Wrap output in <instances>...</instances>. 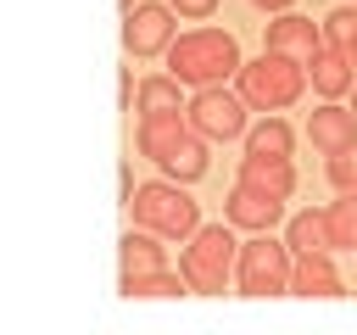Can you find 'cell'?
<instances>
[{
	"label": "cell",
	"mask_w": 357,
	"mask_h": 335,
	"mask_svg": "<svg viewBox=\"0 0 357 335\" xmlns=\"http://www.w3.org/2000/svg\"><path fill=\"white\" fill-rule=\"evenodd\" d=\"M206 134L184 117V112H162V117H139V151L167 173V179H178V184H195V179H206V168H212V156H206Z\"/></svg>",
	"instance_id": "6da1fadb"
},
{
	"label": "cell",
	"mask_w": 357,
	"mask_h": 335,
	"mask_svg": "<svg viewBox=\"0 0 357 335\" xmlns=\"http://www.w3.org/2000/svg\"><path fill=\"white\" fill-rule=\"evenodd\" d=\"M240 39L229 28H190L167 45V73L190 89H206V84H229L240 73Z\"/></svg>",
	"instance_id": "7a4b0ae2"
},
{
	"label": "cell",
	"mask_w": 357,
	"mask_h": 335,
	"mask_svg": "<svg viewBox=\"0 0 357 335\" xmlns=\"http://www.w3.org/2000/svg\"><path fill=\"white\" fill-rule=\"evenodd\" d=\"M234 262H240V240H234V223H201L184 251H178V268L190 279V296H223V285H234Z\"/></svg>",
	"instance_id": "3957f363"
},
{
	"label": "cell",
	"mask_w": 357,
	"mask_h": 335,
	"mask_svg": "<svg viewBox=\"0 0 357 335\" xmlns=\"http://www.w3.org/2000/svg\"><path fill=\"white\" fill-rule=\"evenodd\" d=\"M128 207V218L139 223V229H156L162 240H190L195 229H201V207H195V195L178 184V179H151V184H134V195L123 201Z\"/></svg>",
	"instance_id": "277c9868"
},
{
	"label": "cell",
	"mask_w": 357,
	"mask_h": 335,
	"mask_svg": "<svg viewBox=\"0 0 357 335\" xmlns=\"http://www.w3.org/2000/svg\"><path fill=\"white\" fill-rule=\"evenodd\" d=\"M234 89L245 95L251 112H284V106L301 100V89H307V67L290 61V56H279V50H262L257 61H245V67L234 73Z\"/></svg>",
	"instance_id": "5b68a950"
},
{
	"label": "cell",
	"mask_w": 357,
	"mask_h": 335,
	"mask_svg": "<svg viewBox=\"0 0 357 335\" xmlns=\"http://www.w3.org/2000/svg\"><path fill=\"white\" fill-rule=\"evenodd\" d=\"M290 268H296L290 240H273V229H257L251 240H240L234 290L240 296H290Z\"/></svg>",
	"instance_id": "8992f818"
},
{
	"label": "cell",
	"mask_w": 357,
	"mask_h": 335,
	"mask_svg": "<svg viewBox=\"0 0 357 335\" xmlns=\"http://www.w3.org/2000/svg\"><path fill=\"white\" fill-rule=\"evenodd\" d=\"M245 112H251V106H245V95H240V89H229V84H206V89H195V95H190V106H184V117H190L212 145H218V140H245V128H251V123H245Z\"/></svg>",
	"instance_id": "52a82bcc"
},
{
	"label": "cell",
	"mask_w": 357,
	"mask_h": 335,
	"mask_svg": "<svg viewBox=\"0 0 357 335\" xmlns=\"http://www.w3.org/2000/svg\"><path fill=\"white\" fill-rule=\"evenodd\" d=\"M178 11L167 0H139L134 11H123V50L128 56H167V45L178 39Z\"/></svg>",
	"instance_id": "ba28073f"
},
{
	"label": "cell",
	"mask_w": 357,
	"mask_h": 335,
	"mask_svg": "<svg viewBox=\"0 0 357 335\" xmlns=\"http://www.w3.org/2000/svg\"><path fill=\"white\" fill-rule=\"evenodd\" d=\"M329 39H324V22H312V17H301V11H279L273 22H268V34H262V50H279V56H290V61H301V67H312V56L324 50Z\"/></svg>",
	"instance_id": "9c48e42d"
},
{
	"label": "cell",
	"mask_w": 357,
	"mask_h": 335,
	"mask_svg": "<svg viewBox=\"0 0 357 335\" xmlns=\"http://www.w3.org/2000/svg\"><path fill=\"white\" fill-rule=\"evenodd\" d=\"M223 218L234 223V229H273V223H284V195H268V190H251V184H240L234 179V190H229V201H223Z\"/></svg>",
	"instance_id": "30bf717a"
},
{
	"label": "cell",
	"mask_w": 357,
	"mask_h": 335,
	"mask_svg": "<svg viewBox=\"0 0 357 335\" xmlns=\"http://www.w3.org/2000/svg\"><path fill=\"white\" fill-rule=\"evenodd\" d=\"M307 140H312V151H324V156H335V151L357 145V106L324 100V106L307 117Z\"/></svg>",
	"instance_id": "8fae6325"
},
{
	"label": "cell",
	"mask_w": 357,
	"mask_h": 335,
	"mask_svg": "<svg viewBox=\"0 0 357 335\" xmlns=\"http://www.w3.org/2000/svg\"><path fill=\"white\" fill-rule=\"evenodd\" d=\"M156 268H167V246H162V234L128 223L123 240H117V279H128V274H156Z\"/></svg>",
	"instance_id": "7c38bea8"
},
{
	"label": "cell",
	"mask_w": 357,
	"mask_h": 335,
	"mask_svg": "<svg viewBox=\"0 0 357 335\" xmlns=\"http://www.w3.org/2000/svg\"><path fill=\"white\" fill-rule=\"evenodd\" d=\"M290 296H346L340 268H335V251H296Z\"/></svg>",
	"instance_id": "4fadbf2b"
},
{
	"label": "cell",
	"mask_w": 357,
	"mask_h": 335,
	"mask_svg": "<svg viewBox=\"0 0 357 335\" xmlns=\"http://www.w3.org/2000/svg\"><path fill=\"white\" fill-rule=\"evenodd\" d=\"M234 179H240V184H251V190H268V195H284V201H290V190H296V162H290V156H262V151H245Z\"/></svg>",
	"instance_id": "5bb4252c"
},
{
	"label": "cell",
	"mask_w": 357,
	"mask_h": 335,
	"mask_svg": "<svg viewBox=\"0 0 357 335\" xmlns=\"http://www.w3.org/2000/svg\"><path fill=\"white\" fill-rule=\"evenodd\" d=\"M307 78H312V89H318L324 100H340V95H351V84H357V67H351V61H346L335 45H324V50L312 56Z\"/></svg>",
	"instance_id": "9a60e30c"
},
{
	"label": "cell",
	"mask_w": 357,
	"mask_h": 335,
	"mask_svg": "<svg viewBox=\"0 0 357 335\" xmlns=\"http://www.w3.org/2000/svg\"><path fill=\"white\" fill-rule=\"evenodd\" d=\"M190 100H184V84L173 78V73H151V78H139V95H134V112L139 117H162V112H184Z\"/></svg>",
	"instance_id": "2e32d148"
},
{
	"label": "cell",
	"mask_w": 357,
	"mask_h": 335,
	"mask_svg": "<svg viewBox=\"0 0 357 335\" xmlns=\"http://www.w3.org/2000/svg\"><path fill=\"white\" fill-rule=\"evenodd\" d=\"M284 240H290V251H335V240H329V212H324V207L290 212V218H284Z\"/></svg>",
	"instance_id": "e0dca14e"
},
{
	"label": "cell",
	"mask_w": 357,
	"mask_h": 335,
	"mask_svg": "<svg viewBox=\"0 0 357 335\" xmlns=\"http://www.w3.org/2000/svg\"><path fill=\"white\" fill-rule=\"evenodd\" d=\"M245 151H262V156H290L296 151V128L279 117V112H262V123L245 128Z\"/></svg>",
	"instance_id": "ac0fdd59"
},
{
	"label": "cell",
	"mask_w": 357,
	"mask_h": 335,
	"mask_svg": "<svg viewBox=\"0 0 357 335\" xmlns=\"http://www.w3.org/2000/svg\"><path fill=\"white\" fill-rule=\"evenodd\" d=\"M117 290H123L128 302H139V296H184L190 279H184V268H156V274H128V279H117Z\"/></svg>",
	"instance_id": "d6986e66"
},
{
	"label": "cell",
	"mask_w": 357,
	"mask_h": 335,
	"mask_svg": "<svg viewBox=\"0 0 357 335\" xmlns=\"http://www.w3.org/2000/svg\"><path fill=\"white\" fill-rule=\"evenodd\" d=\"M324 39H329L351 67H357V0H340V6L324 17Z\"/></svg>",
	"instance_id": "ffe728a7"
},
{
	"label": "cell",
	"mask_w": 357,
	"mask_h": 335,
	"mask_svg": "<svg viewBox=\"0 0 357 335\" xmlns=\"http://www.w3.org/2000/svg\"><path fill=\"white\" fill-rule=\"evenodd\" d=\"M324 212H329V240H335V251H357V190H340V201H329Z\"/></svg>",
	"instance_id": "44dd1931"
},
{
	"label": "cell",
	"mask_w": 357,
	"mask_h": 335,
	"mask_svg": "<svg viewBox=\"0 0 357 335\" xmlns=\"http://www.w3.org/2000/svg\"><path fill=\"white\" fill-rule=\"evenodd\" d=\"M329 184L335 190H357V145H346V151L329 156Z\"/></svg>",
	"instance_id": "7402d4cb"
},
{
	"label": "cell",
	"mask_w": 357,
	"mask_h": 335,
	"mask_svg": "<svg viewBox=\"0 0 357 335\" xmlns=\"http://www.w3.org/2000/svg\"><path fill=\"white\" fill-rule=\"evenodd\" d=\"M178 17H190V22H201V17H212L218 11V0H167Z\"/></svg>",
	"instance_id": "603a6c76"
},
{
	"label": "cell",
	"mask_w": 357,
	"mask_h": 335,
	"mask_svg": "<svg viewBox=\"0 0 357 335\" xmlns=\"http://www.w3.org/2000/svg\"><path fill=\"white\" fill-rule=\"evenodd\" d=\"M251 6H257V11H268V17H279V11H290L296 0H251Z\"/></svg>",
	"instance_id": "cb8c5ba5"
},
{
	"label": "cell",
	"mask_w": 357,
	"mask_h": 335,
	"mask_svg": "<svg viewBox=\"0 0 357 335\" xmlns=\"http://www.w3.org/2000/svg\"><path fill=\"white\" fill-rule=\"evenodd\" d=\"M134 6H139V0H123V11H134Z\"/></svg>",
	"instance_id": "d4e9b609"
},
{
	"label": "cell",
	"mask_w": 357,
	"mask_h": 335,
	"mask_svg": "<svg viewBox=\"0 0 357 335\" xmlns=\"http://www.w3.org/2000/svg\"><path fill=\"white\" fill-rule=\"evenodd\" d=\"M351 106H357V84H351Z\"/></svg>",
	"instance_id": "484cf974"
}]
</instances>
